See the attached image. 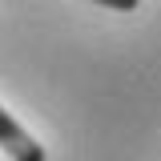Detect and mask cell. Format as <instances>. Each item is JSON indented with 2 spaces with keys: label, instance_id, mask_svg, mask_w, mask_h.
I'll return each instance as SVG.
<instances>
[{
  "label": "cell",
  "instance_id": "obj_1",
  "mask_svg": "<svg viewBox=\"0 0 161 161\" xmlns=\"http://www.w3.org/2000/svg\"><path fill=\"white\" fill-rule=\"evenodd\" d=\"M0 149L8 153L12 161H44V149H40V141L20 125L4 105H0Z\"/></svg>",
  "mask_w": 161,
  "mask_h": 161
},
{
  "label": "cell",
  "instance_id": "obj_2",
  "mask_svg": "<svg viewBox=\"0 0 161 161\" xmlns=\"http://www.w3.org/2000/svg\"><path fill=\"white\" fill-rule=\"evenodd\" d=\"M97 4H109V8H117V12H133L141 0H97Z\"/></svg>",
  "mask_w": 161,
  "mask_h": 161
}]
</instances>
